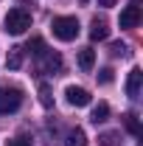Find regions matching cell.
<instances>
[{
	"mask_svg": "<svg viewBox=\"0 0 143 146\" xmlns=\"http://www.w3.org/2000/svg\"><path fill=\"white\" fill-rule=\"evenodd\" d=\"M51 31H54L56 39L73 42V39L79 36V20L76 17H54L51 20Z\"/></svg>",
	"mask_w": 143,
	"mask_h": 146,
	"instance_id": "cell-1",
	"label": "cell"
},
{
	"mask_svg": "<svg viewBox=\"0 0 143 146\" xmlns=\"http://www.w3.org/2000/svg\"><path fill=\"white\" fill-rule=\"evenodd\" d=\"M31 28V14L25 11V9H11L9 14H6V31L9 34H25Z\"/></svg>",
	"mask_w": 143,
	"mask_h": 146,
	"instance_id": "cell-2",
	"label": "cell"
},
{
	"mask_svg": "<svg viewBox=\"0 0 143 146\" xmlns=\"http://www.w3.org/2000/svg\"><path fill=\"white\" fill-rule=\"evenodd\" d=\"M23 107V90L20 87H0V115L17 112Z\"/></svg>",
	"mask_w": 143,
	"mask_h": 146,
	"instance_id": "cell-3",
	"label": "cell"
},
{
	"mask_svg": "<svg viewBox=\"0 0 143 146\" xmlns=\"http://www.w3.org/2000/svg\"><path fill=\"white\" fill-rule=\"evenodd\" d=\"M118 23H121V28H138L140 25V6H138V0H132L124 11H121V20Z\"/></svg>",
	"mask_w": 143,
	"mask_h": 146,
	"instance_id": "cell-4",
	"label": "cell"
},
{
	"mask_svg": "<svg viewBox=\"0 0 143 146\" xmlns=\"http://www.w3.org/2000/svg\"><path fill=\"white\" fill-rule=\"evenodd\" d=\"M36 59H39V70L42 73H59L62 70V56L54 54V51H45V54H39Z\"/></svg>",
	"mask_w": 143,
	"mask_h": 146,
	"instance_id": "cell-5",
	"label": "cell"
},
{
	"mask_svg": "<svg viewBox=\"0 0 143 146\" xmlns=\"http://www.w3.org/2000/svg\"><path fill=\"white\" fill-rule=\"evenodd\" d=\"M65 96H68V101H70L73 107H87L90 101H93V98H90V93L84 90V87H68V90H65Z\"/></svg>",
	"mask_w": 143,
	"mask_h": 146,
	"instance_id": "cell-6",
	"label": "cell"
},
{
	"mask_svg": "<svg viewBox=\"0 0 143 146\" xmlns=\"http://www.w3.org/2000/svg\"><path fill=\"white\" fill-rule=\"evenodd\" d=\"M140 82H143L140 68H132V70H129V79H126V96H129V98H138V96H140Z\"/></svg>",
	"mask_w": 143,
	"mask_h": 146,
	"instance_id": "cell-7",
	"label": "cell"
},
{
	"mask_svg": "<svg viewBox=\"0 0 143 146\" xmlns=\"http://www.w3.org/2000/svg\"><path fill=\"white\" fill-rule=\"evenodd\" d=\"M23 59H25V48L14 45V48L9 51V59H6V68H9V70H20V68H23Z\"/></svg>",
	"mask_w": 143,
	"mask_h": 146,
	"instance_id": "cell-8",
	"label": "cell"
},
{
	"mask_svg": "<svg viewBox=\"0 0 143 146\" xmlns=\"http://www.w3.org/2000/svg\"><path fill=\"white\" fill-rule=\"evenodd\" d=\"M109 36V25H107V20H93L90 23V39H107Z\"/></svg>",
	"mask_w": 143,
	"mask_h": 146,
	"instance_id": "cell-9",
	"label": "cell"
},
{
	"mask_svg": "<svg viewBox=\"0 0 143 146\" xmlns=\"http://www.w3.org/2000/svg\"><path fill=\"white\" fill-rule=\"evenodd\" d=\"M93 65H95V51L93 48H81L79 51V68L81 70H93Z\"/></svg>",
	"mask_w": 143,
	"mask_h": 146,
	"instance_id": "cell-10",
	"label": "cell"
},
{
	"mask_svg": "<svg viewBox=\"0 0 143 146\" xmlns=\"http://www.w3.org/2000/svg\"><path fill=\"white\" fill-rule=\"evenodd\" d=\"M65 146H87V135H84V129H70Z\"/></svg>",
	"mask_w": 143,
	"mask_h": 146,
	"instance_id": "cell-11",
	"label": "cell"
},
{
	"mask_svg": "<svg viewBox=\"0 0 143 146\" xmlns=\"http://www.w3.org/2000/svg\"><path fill=\"white\" fill-rule=\"evenodd\" d=\"M107 118H109V107L104 104V101H101L98 107H93V115H90V121H93V124H104Z\"/></svg>",
	"mask_w": 143,
	"mask_h": 146,
	"instance_id": "cell-12",
	"label": "cell"
},
{
	"mask_svg": "<svg viewBox=\"0 0 143 146\" xmlns=\"http://www.w3.org/2000/svg\"><path fill=\"white\" fill-rule=\"evenodd\" d=\"M124 124H126V129H129L135 138H140V124H138V115H135V112H126V115H124Z\"/></svg>",
	"mask_w": 143,
	"mask_h": 146,
	"instance_id": "cell-13",
	"label": "cell"
},
{
	"mask_svg": "<svg viewBox=\"0 0 143 146\" xmlns=\"http://www.w3.org/2000/svg\"><path fill=\"white\" fill-rule=\"evenodd\" d=\"M39 104L45 110L54 107V96H51V87H48V84H39Z\"/></svg>",
	"mask_w": 143,
	"mask_h": 146,
	"instance_id": "cell-14",
	"label": "cell"
},
{
	"mask_svg": "<svg viewBox=\"0 0 143 146\" xmlns=\"http://www.w3.org/2000/svg\"><path fill=\"white\" fill-rule=\"evenodd\" d=\"M25 51H31L34 56H39V54H45V42H42L39 36H34V39L28 42V48H25Z\"/></svg>",
	"mask_w": 143,
	"mask_h": 146,
	"instance_id": "cell-15",
	"label": "cell"
},
{
	"mask_svg": "<svg viewBox=\"0 0 143 146\" xmlns=\"http://www.w3.org/2000/svg\"><path fill=\"white\" fill-rule=\"evenodd\" d=\"M98 143L101 146H118V132H104L98 138Z\"/></svg>",
	"mask_w": 143,
	"mask_h": 146,
	"instance_id": "cell-16",
	"label": "cell"
},
{
	"mask_svg": "<svg viewBox=\"0 0 143 146\" xmlns=\"http://www.w3.org/2000/svg\"><path fill=\"white\" fill-rule=\"evenodd\" d=\"M109 54H112V56H126L129 48H126L124 42H112V45H109Z\"/></svg>",
	"mask_w": 143,
	"mask_h": 146,
	"instance_id": "cell-17",
	"label": "cell"
},
{
	"mask_svg": "<svg viewBox=\"0 0 143 146\" xmlns=\"http://www.w3.org/2000/svg\"><path fill=\"white\" fill-rule=\"evenodd\" d=\"M98 82H101V84H112V68L98 70Z\"/></svg>",
	"mask_w": 143,
	"mask_h": 146,
	"instance_id": "cell-18",
	"label": "cell"
},
{
	"mask_svg": "<svg viewBox=\"0 0 143 146\" xmlns=\"http://www.w3.org/2000/svg\"><path fill=\"white\" fill-rule=\"evenodd\" d=\"M6 146H31V141L20 135V138H11V141H9V143H6Z\"/></svg>",
	"mask_w": 143,
	"mask_h": 146,
	"instance_id": "cell-19",
	"label": "cell"
},
{
	"mask_svg": "<svg viewBox=\"0 0 143 146\" xmlns=\"http://www.w3.org/2000/svg\"><path fill=\"white\" fill-rule=\"evenodd\" d=\"M98 6H104V9H109V6H115V0H98Z\"/></svg>",
	"mask_w": 143,
	"mask_h": 146,
	"instance_id": "cell-20",
	"label": "cell"
}]
</instances>
